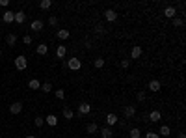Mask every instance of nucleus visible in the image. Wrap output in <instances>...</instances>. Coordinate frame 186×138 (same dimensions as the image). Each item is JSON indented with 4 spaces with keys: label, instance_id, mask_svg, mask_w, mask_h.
Instances as JSON below:
<instances>
[{
    "label": "nucleus",
    "instance_id": "nucleus-1",
    "mask_svg": "<svg viewBox=\"0 0 186 138\" xmlns=\"http://www.w3.org/2000/svg\"><path fill=\"white\" fill-rule=\"evenodd\" d=\"M26 65H28V60H26V56H23V54H19V56L15 58V67L19 69V71H24Z\"/></svg>",
    "mask_w": 186,
    "mask_h": 138
},
{
    "label": "nucleus",
    "instance_id": "nucleus-2",
    "mask_svg": "<svg viewBox=\"0 0 186 138\" xmlns=\"http://www.w3.org/2000/svg\"><path fill=\"white\" fill-rule=\"evenodd\" d=\"M67 67L71 69V71H78V69L82 67V62H80L78 58H71V60L67 62Z\"/></svg>",
    "mask_w": 186,
    "mask_h": 138
},
{
    "label": "nucleus",
    "instance_id": "nucleus-3",
    "mask_svg": "<svg viewBox=\"0 0 186 138\" xmlns=\"http://www.w3.org/2000/svg\"><path fill=\"white\" fill-rule=\"evenodd\" d=\"M91 112V105H88V103H80L78 105V118H82V116H86Z\"/></svg>",
    "mask_w": 186,
    "mask_h": 138
},
{
    "label": "nucleus",
    "instance_id": "nucleus-4",
    "mask_svg": "<svg viewBox=\"0 0 186 138\" xmlns=\"http://www.w3.org/2000/svg\"><path fill=\"white\" fill-rule=\"evenodd\" d=\"M147 120L151 121V123H158L162 120V114H160V110H153V112H151L149 116H147Z\"/></svg>",
    "mask_w": 186,
    "mask_h": 138
},
{
    "label": "nucleus",
    "instance_id": "nucleus-5",
    "mask_svg": "<svg viewBox=\"0 0 186 138\" xmlns=\"http://www.w3.org/2000/svg\"><path fill=\"white\" fill-rule=\"evenodd\" d=\"M164 17L175 19V17H177V10L173 8V6H166V8H164Z\"/></svg>",
    "mask_w": 186,
    "mask_h": 138
},
{
    "label": "nucleus",
    "instance_id": "nucleus-6",
    "mask_svg": "<svg viewBox=\"0 0 186 138\" xmlns=\"http://www.w3.org/2000/svg\"><path fill=\"white\" fill-rule=\"evenodd\" d=\"M104 19L108 21V23H114V21L117 19V13H115V10H106V11H104Z\"/></svg>",
    "mask_w": 186,
    "mask_h": 138
},
{
    "label": "nucleus",
    "instance_id": "nucleus-7",
    "mask_svg": "<svg viewBox=\"0 0 186 138\" xmlns=\"http://www.w3.org/2000/svg\"><path fill=\"white\" fill-rule=\"evenodd\" d=\"M142 47H138V45H134L132 47V51H130V58H132V60H138V58H140L142 56Z\"/></svg>",
    "mask_w": 186,
    "mask_h": 138
},
{
    "label": "nucleus",
    "instance_id": "nucleus-8",
    "mask_svg": "<svg viewBox=\"0 0 186 138\" xmlns=\"http://www.w3.org/2000/svg\"><path fill=\"white\" fill-rule=\"evenodd\" d=\"M86 133L88 134H97L99 133V125L97 123H88L86 125Z\"/></svg>",
    "mask_w": 186,
    "mask_h": 138
},
{
    "label": "nucleus",
    "instance_id": "nucleus-9",
    "mask_svg": "<svg viewBox=\"0 0 186 138\" xmlns=\"http://www.w3.org/2000/svg\"><path fill=\"white\" fill-rule=\"evenodd\" d=\"M160 88H162L160 80H151L149 86H147V90H151V92H160Z\"/></svg>",
    "mask_w": 186,
    "mask_h": 138
},
{
    "label": "nucleus",
    "instance_id": "nucleus-10",
    "mask_svg": "<svg viewBox=\"0 0 186 138\" xmlns=\"http://www.w3.org/2000/svg\"><path fill=\"white\" fill-rule=\"evenodd\" d=\"M2 21L4 23H13V21H15V13L13 11H4L2 13Z\"/></svg>",
    "mask_w": 186,
    "mask_h": 138
},
{
    "label": "nucleus",
    "instance_id": "nucleus-11",
    "mask_svg": "<svg viewBox=\"0 0 186 138\" xmlns=\"http://www.w3.org/2000/svg\"><path fill=\"white\" fill-rule=\"evenodd\" d=\"M20 110H23V103H13V105H9V112L11 114H20Z\"/></svg>",
    "mask_w": 186,
    "mask_h": 138
},
{
    "label": "nucleus",
    "instance_id": "nucleus-12",
    "mask_svg": "<svg viewBox=\"0 0 186 138\" xmlns=\"http://www.w3.org/2000/svg\"><path fill=\"white\" fill-rule=\"evenodd\" d=\"M134 116H136V106L134 105L125 106V118H134Z\"/></svg>",
    "mask_w": 186,
    "mask_h": 138
},
{
    "label": "nucleus",
    "instance_id": "nucleus-13",
    "mask_svg": "<svg viewBox=\"0 0 186 138\" xmlns=\"http://www.w3.org/2000/svg\"><path fill=\"white\" fill-rule=\"evenodd\" d=\"M30 28L34 30V32H41L43 30V23H41L39 19H36V21H32V24H30Z\"/></svg>",
    "mask_w": 186,
    "mask_h": 138
},
{
    "label": "nucleus",
    "instance_id": "nucleus-14",
    "mask_svg": "<svg viewBox=\"0 0 186 138\" xmlns=\"http://www.w3.org/2000/svg\"><path fill=\"white\" fill-rule=\"evenodd\" d=\"M36 52L39 54V56H45V54H47V52H49V47H47L45 43H39V45L36 47Z\"/></svg>",
    "mask_w": 186,
    "mask_h": 138
},
{
    "label": "nucleus",
    "instance_id": "nucleus-15",
    "mask_svg": "<svg viewBox=\"0 0 186 138\" xmlns=\"http://www.w3.org/2000/svg\"><path fill=\"white\" fill-rule=\"evenodd\" d=\"M45 123H49L50 127H56V125H58V118H56L54 114H49V116L45 118Z\"/></svg>",
    "mask_w": 186,
    "mask_h": 138
},
{
    "label": "nucleus",
    "instance_id": "nucleus-16",
    "mask_svg": "<svg viewBox=\"0 0 186 138\" xmlns=\"http://www.w3.org/2000/svg\"><path fill=\"white\" fill-rule=\"evenodd\" d=\"M65 54H67V47H65V45H58V49H56V56L61 60V58H65Z\"/></svg>",
    "mask_w": 186,
    "mask_h": 138
},
{
    "label": "nucleus",
    "instance_id": "nucleus-17",
    "mask_svg": "<svg viewBox=\"0 0 186 138\" xmlns=\"http://www.w3.org/2000/svg\"><path fill=\"white\" fill-rule=\"evenodd\" d=\"M24 21H26V13H24V11H15V23L23 24Z\"/></svg>",
    "mask_w": 186,
    "mask_h": 138
},
{
    "label": "nucleus",
    "instance_id": "nucleus-18",
    "mask_svg": "<svg viewBox=\"0 0 186 138\" xmlns=\"http://www.w3.org/2000/svg\"><path fill=\"white\" fill-rule=\"evenodd\" d=\"M115 123H117V116H115V114H108L106 116V125L112 127V125H115Z\"/></svg>",
    "mask_w": 186,
    "mask_h": 138
},
{
    "label": "nucleus",
    "instance_id": "nucleus-19",
    "mask_svg": "<svg viewBox=\"0 0 186 138\" xmlns=\"http://www.w3.org/2000/svg\"><path fill=\"white\" fill-rule=\"evenodd\" d=\"M101 136H102V138H112L114 133H112V129H110V127H102V129H101Z\"/></svg>",
    "mask_w": 186,
    "mask_h": 138
},
{
    "label": "nucleus",
    "instance_id": "nucleus-20",
    "mask_svg": "<svg viewBox=\"0 0 186 138\" xmlns=\"http://www.w3.org/2000/svg\"><path fill=\"white\" fill-rule=\"evenodd\" d=\"M63 118H65V120H69V121H71V120L74 118V112H73V110L69 108V106H65V108H63Z\"/></svg>",
    "mask_w": 186,
    "mask_h": 138
},
{
    "label": "nucleus",
    "instance_id": "nucleus-21",
    "mask_svg": "<svg viewBox=\"0 0 186 138\" xmlns=\"http://www.w3.org/2000/svg\"><path fill=\"white\" fill-rule=\"evenodd\" d=\"M56 36H58V39L63 41V39H67L69 36H71V32H69V30H58V32H56Z\"/></svg>",
    "mask_w": 186,
    "mask_h": 138
},
{
    "label": "nucleus",
    "instance_id": "nucleus-22",
    "mask_svg": "<svg viewBox=\"0 0 186 138\" xmlns=\"http://www.w3.org/2000/svg\"><path fill=\"white\" fill-rule=\"evenodd\" d=\"M28 88H30V90H39V88H41V82H39L37 79H32V80L28 82Z\"/></svg>",
    "mask_w": 186,
    "mask_h": 138
},
{
    "label": "nucleus",
    "instance_id": "nucleus-23",
    "mask_svg": "<svg viewBox=\"0 0 186 138\" xmlns=\"http://www.w3.org/2000/svg\"><path fill=\"white\" fill-rule=\"evenodd\" d=\"M171 134V129L168 125H162L160 127V133H158V136H169Z\"/></svg>",
    "mask_w": 186,
    "mask_h": 138
},
{
    "label": "nucleus",
    "instance_id": "nucleus-24",
    "mask_svg": "<svg viewBox=\"0 0 186 138\" xmlns=\"http://www.w3.org/2000/svg\"><path fill=\"white\" fill-rule=\"evenodd\" d=\"M41 92H43V93H50L52 92V84H50V82H45V84H41Z\"/></svg>",
    "mask_w": 186,
    "mask_h": 138
},
{
    "label": "nucleus",
    "instance_id": "nucleus-25",
    "mask_svg": "<svg viewBox=\"0 0 186 138\" xmlns=\"http://www.w3.org/2000/svg\"><path fill=\"white\" fill-rule=\"evenodd\" d=\"M6 41H8V45H9V47H13V45L17 43V36H15V34H9V36L6 37Z\"/></svg>",
    "mask_w": 186,
    "mask_h": 138
},
{
    "label": "nucleus",
    "instance_id": "nucleus-26",
    "mask_svg": "<svg viewBox=\"0 0 186 138\" xmlns=\"http://www.w3.org/2000/svg\"><path fill=\"white\" fill-rule=\"evenodd\" d=\"M50 6H52L50 0H41V2H39V8H41V10H49Z\"/></svg>",
    "mask_w": 186,
    "mask_h": 138
},
{
    "label": "nucleus",
    "instance_id": "nucleus-27",
    "mask_svg": "<svg viewBox=\"0 0 186 138\" xmlns=\"http://www.w3.org/2000/svg\"><path fill=\"white\" fill-rule=\"evenodd\" d=\"M140 136H142V133H140V129H138V127L130 129V138H140Z\"/></svg>",
    "mask_w": 186,
    "mask_h": 138
},
{
    "label": "nucleus",
    "instance_id": "nucleus-28",
    "mask_svg": "<svg viewBox=\"0 0 186 138\" xmlns=\"http://www.w3.org/2000/svg\"><path fill=\"white\" fill-rule=\"evenodd\" d=\"M95 32H97V34H101V36H104V34H106L104 24H95Z\"/></svg>",
    "mask_w": 186,
    "mask_h": 138
},
{
    "label": "nucleus",
    "instance_id": "nucleus-29",
    "mask_svg": "<svg viewBox=\"0 0 186 138\" xmlns=\"http://www.w3.org/2000/svg\"><path fill=\"white\" fill-rule=\"evenodd\" d=\"M43 123H45V118H41V116H37V118L34 120V125L36 127H43Z\"/></svg>",
    "mask_w": 186,
    "mask_h": 138
},
{
    "label": "nucleus",
    "instance_id": "nucleus-30",
    "mask_svg": "<svg viewBox=\"0 0 186 138\" xmlns=\"http://www.w3.org/2000/svg\"><path fill=\"white\" fill-rule=\"evenodd\" d=\"M93 65H95V67H97V69H101L102 65H104V58H101V56H99L97 60H95V62H93Z\"/></svg>",
    "mask_w": 186,
    "mask_h": 138
},
{
    "label": "nucleus",
    "instance_id": "nucleus-31",
    "mask_svg": "<svg viewBox=\"0 0 186 138\" xmlns=\"http://www.w3.org/2000/svg\"><path fill=\"white\" fill-rule=\"evenodd\" d=\"M56 97H58L60 101H63V99H65V92H63V90H56Z\"/></svg>",
    "mask_w": 186,
    "mask_h": 138
},
{
    "label": "nucleus",
    "instance_id": "nucleus-32",
    "mask_svg": "<svg viewBox=\"0 0 186 138\" xmlns=\"http://www.w3.org/2000/svg\"><path fill=\"white\" fill-rule=\"evenodd\" d=\"M171 21H173V26H177V28H179V26H182V19L181 17H175V19H171Z\"/></svg>",
    "mask_w": 186,
    "mask_h": 138
},
{
    "label": "nucleus",
    "instance_id": "nucleus-33",
    "mask_svg": "<svg viewBox=\"0 0 186 138\" xmlns=\"http://www.w3.org/2000/svg\"><path fill=\"white\" fill-rule=\"evenodd\" d=\"M49 24H50V26H56V24H58V17L50 15V17H49Z\"/></svg>",
    "mask_w": 186,
    "mask_h": 138
},
{
    "label": "nucleus",
    "instance_id": "nucleus-34",
    "mask_svg": "<svg viewBox=\"0 0 186 138\" xmlns=\"http://www.w3.org/2000/svg\"><path fill=\"white\" fill-rule=\"evenodd\" d=\"M145 97H147V95H145V92H140V93L136 95V99L140 101V103H143V101H145Z\"/></svg>",
    "mask_w": 186,
    "mask_h": 138
},
{
    "label": "nucleus",
    "instance_id": "nucleus-35",
    "mask_svg": "<svg viewBox=\"0 0 186 138\" xmlns=\"http://www.w3.org/2000/svg\"><path fill=\"white\" fill-rule=\"evenodd\" d=\"M128 65H130V60H128V58H123V60H121V67H123V69H127Z\"/></svg>",
    "mask_w": 186,
    "mask_h": 138
},
{
    "label": "nucleus",
    "instance_id": "nucleus-36",
    "mask_svg": "<svg viewBox=\"0 0 186 138\" xmlns=\"http://www.w3.org/2000/svg\"><path fill=\"white\" fill-rule=\"evenodd\" d=\"M145 138H160V136H158V133H153V131H149V133L145 134Z\"/></svg>",
    "mask_w": 186,
    "mask_h": 138
},
{
    "label": "nucleus",
    "instance_id": "nucleus-37",
    "mask_svg": "<svg viewBox=\"0 0 186 138\" xmlns=\"http://www.w3.org/2000/svg\"><path fill=\"white\" fill-rule=\"evenodd\" d=\"M23 43H24V45H30V43H32V36H24V37H23Z\"/></svg>",
    "mask_w": 186,
    "mask_h": 138
},
{
    "label": "nucleus",
    "instance_id": "nucleus-38",
    "mask_svg": "<svg viewBox=\"0 0 186 138\" xmlns=\"http://www.w3.org/2000/svg\"><path fill=\"white\" fill-rule=\"evenodd\" d=\"M9 2H8V0H0V6H8Z\"/></svg>",
    "mask_w": 186,
    "mask_h": 138
},
{
    "label": "nucleus",
    "instance_id": "nucleus-39",
    "mask_svg": "<svg viewBox=\"0 0 186 138\" xmlns=\"http://www.w3.org/2000/svg\"><path fill=\"white\" fill-rule=\"evenodd\" d=\"M24 138H36V136H34V134H26Z\"/></svg>",
    "mask_w": 186,
    "mask_h": 138
},
{
    "label": "nucleus",
    "instance_id": "nucleus-40",
    "mask_svg": "<svg viewBox=\"0 0 186 138\" xmlns=\"http://www.w3.org/2000/svg\"><path fill=\"white\" fill-rule=\"evenodd\" d=\"M179 138H186V134H184V133H181V134H179Z\"/></svg>",
    "mask_w": 186,
    "mask_h": 138
},
{
    "label": "nucleus",
    "instance_id": "nucleus-41",
    "mask_svg": "<svg viewBox=\"0 0 186 138\" xmlns=\"http://www.w3.org/2000/svg\"><path fill=\"white\" fill-rule=\"evenodd\" d=\"M0 56H2V51H0Z\"/></svg>",
    "mask_w": 186,
    "mask_h": 138
}]
</instances>
